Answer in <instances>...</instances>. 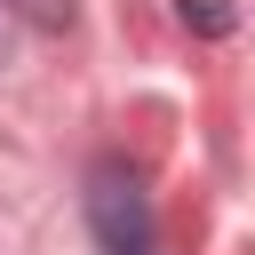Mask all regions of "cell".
I'll return each mask as SVG.
<instances>
[{"label":"cell","mask_w":255,"mask_h":255,"mask_svg":"<svg viewBox=\"0 0 255 255\" xmlns=\"http://www.w3.org/2000/svg\"><path fill=\"white\" fill-rule=\"evenodd\" d=\"M183 24H199V32H223V24H231V8H223V0H183Z\"/></svg>","instance_id":"2"},{"label":"cell","mask_w":255,"mask_h":255,"mask_svg":"<svg viewBox=\"0 0 255 255\" xmlns=\"http://www.w3.org/2000/svg\"><path fill=\"white\" fill-rule=\"evenodd\" d=\"M88 223H96L104 255H151V247H159L151 191H143V175L120 167V159H104V167L88 175Z\"/></svg>","instance_id":"1"},{"label":"cell","mask_w":255,"mask_h":255,"mask_svg":"<svg viewBox=\"0 0 255 255\" xmlns=\"http://www.w3.org/2000/svg\"><path fill=\"white\" fill-rule=\"evenodd\" d=\"M0 24H8V0H0Z\"/></svg>","instance_id":"3"}]
</instances>
